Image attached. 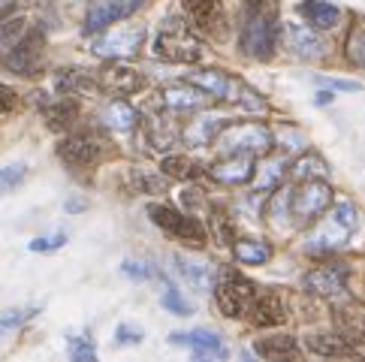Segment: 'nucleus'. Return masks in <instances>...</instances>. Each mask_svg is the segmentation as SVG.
<instances>
[{
	"label": "nucleus",
	"mask_w": 365,
	"mask_h": 362,
	"mask_svg": "<svg viewBox=\"0 0 365 362\" xmlns=\"http://www.w3.org/2000/svg\"><path fill=\"white\" fill-rule=\"evenodd\" d=\"M275 43H278V12L272 6V0H245L242 33H239L242 51L257 61H269L275 55Z\"/></svg>",
	"instance_id": "1"
},
{
	"label": "nucleus",
	"mask_w": 365,
	"mask_h": 362,
	"mask_svg": "<svg viewBox=\"0 0 365 362\" xmlns=\"http://www.w3.org/2000/svg\"><path fill=\"white\" fill-rule=\"evenodd\" d=\"M154 55L169 63H200L202 43L181 19H166L154 36Z\"/></svg>",
	"instance_id": "2"
},
{
	"label": "nucleus",
	"mask_w": 365,
	"mask_h": 362,
	"mask_svg": "<svg viewBox=\"0 0 365 362\" xmlns=\"http://www.w3.org/2000/svg\"><path fill=\"white\" fill-rule=\"evenodd\" d=\"M272 130L263 127L259 121H239V124H224L220 127V133L215 136L217 148L224 154H269L272 148Z\"/></svg>",
	"instance_id": "3"
},
{
	"label": "nucleus",
	"mask_w": 365,
	"mask_h": 362,
	"mask_svg": "<svg viewBox=\"0 0 365 362\" xmlns=\"http://www.w3.org/2000/svg\"><path fill=\"white\" fill-rule=\"evenodd\" d=\"M332 200H335V190H332L329 181H323V178H305L302 185L296 187L293 197H290V212H293L296 227L317 224L320 217L326 214V209L332 205Z\"/></svg>",
	"instance_id": "4"
},
{
	"label": "nucleus",
	"mask_w": 365,
	"mask_h": 362,
	"mask_svg": "<svg viewBox=\"0 0 365 362\" xmlns=\"http://www.w3.org/2000/svg\"><path fill=\"white\" fill-rule=\"evenodd\" d=\"M254 296H257V287L251 284V278H245L239 269H220V275L215 281V302L220 308V314L232 320L245 317Z\"/></svg>",
	"instance_id": "5"
},
{
	"label": "nucleus",
	"mask_w": 365,
	"mask_h": 362,
	"mask_svg": "<svg viewBox=\"0 0 365 362\" xmlns=\"http://www.w3.org/2000/svg\"><path fill=\"white\" fill-rule=\"evenodd\" d=\"M148 217L166 232V236L185 242V244H190V248H202L205 239H208L205 227L197 221V217L178 212V209H173V205H148Z\"/></svg>",
	"instance_id": "6"
},
{
	"label": "nucleus",
	"mask_w": 365,
	"mask_h": 362,
	"mask_svg": "<svg viewBox=\"0 0 365 362\" xmlns=\"http://www.w3.org/2000/svg\"><path fill=\"white\" fill-rule=\"evenodd\" d=\"M356 224H359V217H356L354 205H350V202H338L335 209L329 212V217H326L323 229L314 236V244H311V248H314V251L341 248V244H347V239L354 236Z\"/></svg>",
	"instance_id": "7"
},
{
	"label": "nucleus",
	"mask_w": 365,
	"mask_h": 362,
	"mask_svg": "<svg viewBox=\"0 0 365 362\" xmlns=\"http://www.w3.org/2000/svg\"><path fill=\"white\" fill-rule=\"evenodd\" d=\"M43 58H46V36L40 31H31L21 33V40L6 51L4 63L16 76H36L43 67Z\"/></svg>",
	"instance_id": "8"
},
{
	"label": "nucleus",
	"mask_w": 365,
	"mask_h": 362,
	"mask_svg": "<svg viewBox=\"0 0 365 362\" xmlns=\"http://www.w3.org/2000/svg\"><path fill=\"white\" fill-rule=\"evenodd\" d=\"M145 43V28L142 24H124V28H115V31H106L94 43V55L100 58H112V61H121V58H130L136 55Z\"/></svg>",
	"instance_id": "9"
},
{
	"label": "nucleus",
	"mask_w": 365,
	"mask_h": 362,
	"mask_svg": "<svg viewBox=\"0 0 365 362\" xmlns=\"http://www.w3.org/2000/svg\"><path fill=\"white\" fill-rule=\"evenodd\" d=\"M58 157L73 166V170H88L97 166L103 157V142L94 133H73L58 145Z\"/></svg>",
	"instance_id": "10"
},
{
	"label": "nucleus",
	"mask_w": 365,
	"mask_h": 362,
	"mask_svg": "<svg viewBox=\"0 0 365 362\" xmlns=\"http://www.w3.org/2000/svg\"><path fill=\"white\" fill-rule=\"evenodd\" d=\"M284 46L302 61H320L326 58V46L314 33L311 24H299V21H287L284 24Z\"/></svg>",
	"instance_id": "11"
},
{
	"label": "nucleus",
	"mask_w": 365,
	"mask_h": 362,
	"mask_svg": "<svg viewBox=\"0 0 365 362\" xmlns=\"http://www.w3.org/2000/svg\"><path fill=\"white\" fill-rule=\"evenodd\" d=\"M344 287H347V266L341 263L314 266L305 275V290H311L314 296H323V299H332V296L344 293Z\"/></svg>",
	"instance_id": "12"
},
{
	"label": "nucleus",
	"mask_w": 365,
	"mask_h": 362,
	"mask_svg": "<svg viewBox=\"0 0 365 362\" xmlns=\"http://www.w3.org/2000/svg\"><path fill=\"white\" fill-rule=\"evenodd\" d=\"M100 85L106 90H112V94L130 97V94H136V90L145 88V76H142L136 67H130L127 61H112V63H106V70H103Z\"/></svg>",
	"instance_id": "13"
},
{
	"label": "nucleus",
	"mask_w": 365,
	"mask_h": 362,
	"mask_svg": "<svg viewBox=\"0 0 365 362\" xmlns=\"http://www.w3.org/2000/svg\"><path fill=\"white\" fill-rule=\"evenodd\" d=\"M245 317H251V323L259 329H275V326H284L287 323V308H284V299L278 293H259L257 290Z\"/></svg>",
	"instance_id": "14"
},
{
	"label": "nucleus",
	"mask_w": 365,
	"mask_h": 362,
	"mask_svg": "<svg viewBox=\"0 0 365 362\" xmlns=\"http://www.w3.org/2000/svg\"><path fill=\"white\" fill-rule=\"evenodd\" d=\"M208 97L202 88H197L193 82H181V85H166L160 90V103L173 112H197L208 106Z\"/></svg>",
	"instance_id": "15"
},
{
	"label": "nucleus",
	"mask_w": 365,
	"mask_h": 362,
	"mask_svg": "<svg viewBox=\"0 0 365 362\" xmlns=\"http://www.w3.org/2000/svg\"><path fill=\"white\" fill-rule=\"evenodd\" d=\"M212 175L220 185H245L254 178V154H227L212 166Z\"/></svg>",
	"instance_id": "16"
},
{
	"label": "nucleus",
	"mask_w": 365,
	"mask_h": 362,
	"mask_svg": "<svg viewBox=\"0 0 365 362\" xmlns=\"http://www.w3.org/2000/svg\"><path fill=\"white\" fill-rule=\"evenodd\" d=\"M169 344H187L197 356H227V347L215 329H193V332H173Z\"/></svg>",
	"instance_id": "17"
},
{
	"label": "nucleus",
	"mask_w": 365,
	"mask_h": 362,
	"mask_svg": "<svg viewBox=\"0 0 365 362\" xmlns=\"http://www.w3.org/2000/svg\"><path fill=\"white\" fill-rule=\"evenodd\" d=\"M187 82H193L197 88H202L212 100H232V97H236V90H239V85L232 82L227 73H220V70H200V73H190V76H187Z\"/></svg>",
	"instance_id": "18"
},
{
	"label": "nucleus",
	"mask_w": 365,
	"mask_h": 362,
	"mask_svg": "<svg viewBox=\"0 0 365 362\" xmlns=\"http://www.w3.org/2000/svg\"><path fill=\"white\" fill-rule=\"evenodd\" d=\"M185 9L190 21L205 33H217L224 24V6L220 0H185Z\"/></svg>",
	"instance_id": "19"
},
{
	"label": "nucleus",
	"mask_w": 365,
	"mask_h": 362,
	"mask_svg": "<svg viewBox=\"0 0 365 362\" xmlns=\"http://www.w3.org/2000/svg\"><path fill=\"white\" fill-rule=\"evenodd\" d=\"M308 351L314 356L323 359H347V356H356V347L347 335H308L305 338Z\"/></svg>",
	"instance_id": "20"
},
{
	"label": "nucleus",
	"mask_w": 365,
	"mask_h": 362,
	"mask_svg": "<svg viewBox=\"0 0 365 362\" xmlns=\"http://www.w3.org/2000/svg\"><path fill=\"white\" fill-rule=\"evenodd\" d=\"M55 85L63 97H94L100 90V82L85 70H61Z\"/></svg>",
	"instance_id": "21"
},
{
	"label": "nucleus",
	"mask_w": 365,
	"mask_h": 362,
	"mask_svg": "<svg viewBox=\"0 0 365 362\" xmlns=\"http://www.w3.org/2000/svg\"><path fill=\"white\" fill-rule=\"evenodd\" d=\"M254 353L263 359H293L299 356V341L293 335H269V338H257L254 341Z\"/></svg>",
	"instance_id": "22"
},
{
	"label": "nucleus",
	"mask_w": 365,
	"mask_h": 362,
	"mask_svg": "<svg viewBox=\"0 0 365 362\" xmlns=\"http://www.w3.org/2000/svg\"><path fill=\"white\" fill-rule=\"evenodd\" d=\"M299 9H302L305 21L314 31H329V28H335V24L341 21V9L332 6V4H326V0H305Z\"/></svg>",
	"instance_id": "23"
},
{
	"label": "nucleus",
	"mask_w": 365,
	"mask_h": 362,
	"mask_svg": "<svg viewBox=\"0 0 365 362\" xmlns=\"http://www.w3.org/2000/svg\"><path fill=\"white\" fill-rule=\"evenodd\" d=\"M136 6H139V0H133V4H124V0H118V4H109V6H94V9H91V16H88V21H85V33L103 31L106 24L130 16Z\"/></svg>",
	"instance_id": "24"
},
{
	"label": "nucleus",
	"mask_w": 365,
	"mask_h": 362,
	"mask_svg": "<svg viewBox=\"0 0 365 362\" xmlns=\"http://www.w3.org/2000/svg\"><path fill=\"white\" fill-rule=\"evenodd\" d=\"M232 254H236V260L245 266H263L272 260V244L263 239H242L232 244Z\"/></svg>",
	"instance_id": "25"
},
{
	"label": "nucleus",
	"mask_w": 365,
	"mask_h": 362,
	"mask_svg": "<svg viewBox=\"0 0 365 362\" xmlns=\"http://www.w3.org/2000/svg\"><path fill=\"white\" fill-rule=\"evenodd\" d=\"M220 127H224V121L220 118H197L190 121L185 130H181V139L187 142V145H208V142H215V136L220 133Z\"/></svg>",
	"instance_id": "26"
},
{
	"label": "nucleus",
	"mask_w": 365,
	"mask_h": 362,
	"mask_svg": "<svg viewBox=\"0 0 365 362\" xmlns=\"http://www.w3.org/2000/svg\"><path fill=\"white\" fill-rule=\"evenodd\" d=\"M136 121H139L136 109L124 100H112L106 106V112H103V124L112 127V130H133Z\"/></svg>",
	"instance_id": "27"
},
{
	"label": "nucleus",
	"mask_w": 365,
	"mask_h": 362,
	"mask_svg": "<svg viewBox=\"0 0 365 362\" xmlns=\"http://www.w3.org/2000/svg\"><path fill=\"white\" fill-rule=\"evenodd\" d=\"M160 172L166 178H175V181H190L202 170H200V163H193L190 157H185V154H169V157L160 160Z\"/></svg>",
	"instance_id": "28"
},
{
	"label": "nucleus",
	"mask_w": 365,
	"mask_h": 362,
	"mask_svg": "<svg viewBox=\"0 0 365 362\" xmlns=\"http://www.w3.org/2000/svg\"><path fill=\"white\" fill-rule=\"evenodd\" d=\"M76 118H79V106L73 100H58L51 106H46V121L51 130H67V127H73Z\"/></svg>",
	"instance_id": "29"
},
{
	"label": "nucleus",
	"mask_w": 365,
	"mask_h": 362,
	"mask_svg": "<svg viewBox=\"0 0 365 362\" xmlns=\"http://www.w3.org/2000/svg\"><path fill=\"white\" fill-rule=\"evenodd\" d=\"M287 170H284V160H269L266 166L254 170V190L257 193H266V190H275L281 181H284Z\"/></svg>",
	"instance_id": "30"
},
{
	"label": "nucleus",
	"mask_w": 365,
	"mask_h": 362,
	"mask_svg": "<svg viewBox=\"0 0 365 362\" xmlns=\"http://www.w3.org/2000/svg\"><path fill=\"white\" fill-rule=\"evenodd\" d=\"M24 24H28V21H24L21 16H6V19H0V55H6V51L21 40Z\"/></svg>",
	"instance_id": "31"
},
{
	"label": "nucleus",
	"mask_w": 365,
	"mask_h": 362,
	"mask_svg": "<svg viewBox=\"0 0 365 362\" xmlns=\"http://www.w3.org/2000/svg\"><path fill=\"white\" fill-rule=\"evenodd\" d=\"M293 175L299 181H305V178H323L326 175V160L317 157V154H302V157L296 160V166H293Z\"/></svg>",
	"instance_id": "32"
},
{
	"label": "nucleus",
	"mask_w": 365,
	"mask_h": 362,
	"mask_svg": "<svg viewBox=\"0 0 365 362\" xmlns=\"http://www.w3.org/2000/svg\"><path fill=\"white\" fill-rule=\"evenodd\" d=\"M338 326L344 329L350 341H365V314L362 311H341L338 314Z\"/></svg>",
	"instance_id": "33"
},
{
	"label": "nucleus",
	"mask_w": 365,
	"mask_h": 362,
	"mask_svg": "<svg viewBox=\"0 0 365 362\" xmlns=\"http://www.w3.org/2000/svg\"><path fill=\"white\" fill-rule=\"evenodd\" d=\"M24 178H28V166H24V163L0 166V197H4V193H9V190H16Z\"/></svg>",
	"instance_id": "34"
},
{
	"label": "nucleus",
	"mask_w": 365,
	"mask_h": 362,
	"mask_svg": "<svg viewBox=\"0 0 365 362\" xmlns=\"http://www.w3.org/2000/svg\"><path fill=\"white\" fill-rule=\"evenodd\" d=\"M347 58L365 70V24H354V31L347 36Z\"/></svg>",
	"instance_id": "35"
},
{
	"label": "nucleus",
	"mask_w": 365,
	"mask_h": 362,
	"mask_svg": "<svg viewBox=\"0 0 365 362\" xmlns=\"http://www.w3.org/2000/svg\"><path fill=\"white\" fill-rule=\"evenodd\" d=\"M31 317H36V308H9L6 314H0V335H6L12 329L24 326Z\"/></svg>",
	"instance_id": "36"
},
{
	"label": "nucleus",
	"mask_w": 365,
	"mask_h": 362,
	"mask_svg": "<svg viewBox=\"0 0 365 362\" xmlns=\"http://www.w3.org/2000/svg\"><path fill=\"white\" fill-rule=\"evenodd\" d=\"M175 269H178L190 284H205V281H208V269L200 266V263H193V260H187V257H178V254H175Z\"/></svg>",
	"instance_id": "37"
},
{
	"label": "nucleus",
	"mask_w": 365,
	"mask_h": 362,
	"mask_svg": "<svg viewBox=\"0 0 365 362\" xmlns=\"http://www.w3.org/2000/svg\"><path fill=\"white\" fill-rule=\"evenodd\" d=\"M133 185L142 193H163L166 190V175H154V172H133Z\"/></svg>",
	"instance_id": "38"
},
{
	"label": "nucleus",
	"mask_w": 365,
	"mask_h": 362,
	"mask_svg": "<svg viewBox=\"0 0 365 362\" xmlns=\"http://www.w3.org/2000/svg\"><path fill=\"white\" fill-rule=\"evenodd\" d=\"M163 305L169 308L173 314H181V317H187V314H193V308L181 299V296L173 290V287H166V293H163Z\"/></svg>",
	"instance_id": "39"
},
{
	"label": "nucleus",
	"mask_w": 365,
	"mask_h": 362,
	"mask_svg": "<svg viewBox=\"0 0 365 362\" xmlns=\"http://www.w3.org/2000/svg\"><path fill=\"white\" fill-rule=\"evenodd\" d=\"M70 356L76 362H82V359H97V351H94V344H91L88 338H70Z\"/></svg>",
	"instance_id": "40"
},
{
	"label": "nucleus",
	"mask_w": 365,
	"mask_h": 362,
	"mask_svg": "<svg viewBox=\"0 0 365 362\" xmlns=\"http://www.w3.org/2000/svg\"><path fill=\"white\" fill-rule=\"evenodd\" d=\"M63 244H67V236H63V232H58V236L34 239V242H31V251H36V254H46V251H58V248H63Z\"/></svg>",
	"instance_id": "41"
},
{
	"label": "nucleus",
	"mask_w": 365,
	"mask_h": 362,
	"mask_svg": "<svg viewBox=\"0 0 365 362\" xmlns=\"http://www.w3.org/2000/svg\"><path fill=\"white\" fill-rule=\"evenodd\" d=\"M115 341H118V344H139V341H142V329L121 323V326L115 329Z\"/></svg>",
	"instance_id": "42"
},
{
	"label": "nucleus",
	"mask_w": 365,
	"mask_h": 362,
	"mask_svg": "<svg viewBox=\"0 0 365 362\" xmlns=\"http://www.w3.org/2000/svg\"><path fill=\"white\" fill-rule=\"evenodd\" d=\"M16 109H19V94L9 85H0V115L16 112Z\"/></svg>",
	"instance_id": "43"
},
{
	"label": "nucleus",
	"mask_w": 365,
	"mask_h": 362,
	"mask_svg": "<svg viewBox=\"0 0 365 362\" xmlns=\"http://www.w3.org/2000/svg\"><path fill=\"white\" fill-rule=\"evenodd\" d=\"M121 272H124V275H130V278H136V281H145L151 275H158L154 269H145V263H130V260L121 266Z\"/></svg>",
	"instance_id": "44"
},
{
	"label": "nucleus",
	"mask_w": 365,
	"mask_h": 362,
	"mask_svg": "<svg viewBox=\"0 0 365 362\" xmlns=\"http://www.w3.org/2000/svg\"><path fill=\"white\" fill-rule=\"evenodd\" d=\"M215 229H217L220 244H227V242L232 239V224H230V221H224V214H220V212H215Z\"/></svg>",
	"instance_id": "45"
},
{
	"label": "nucleus",
	"mask_w": 365,
	"mask_h": 362,
	"mask_svg": "<svg viewBox=\"0 0 365 362\" xmlns=\"http://www.w3.org/2000/svg\"><path fill=\"white\" fill-rule=\"evenodd\" d=\"M323 85H329V88H335V90H359V88H362L359 82H347V79H326Z\"/></svg>",
	"instance_id": "46"
},
{
	"label": "nucleus",
	"mask_w": 365,
	"mask_h": 362,
	"mask_svg": "<svg viewBox=\"0 0 365 362\" xmlns=\"http://www.w3.org/2000/svg\"><path fill=\"white\" fill-rule=\"evenodd\" d=\"M12 9H16V6H12V0H9V4H4V6H0V19H6V16H12Z\"/></svg>",
	"instance_id": "47"
},
{
	"label": "nucleus",
	"mask_w": 365,
	"mask_h": 362,
	"mask_svg": "<svg viewBox=\"0 0 365 362\" xmlns=\"http://www.w3.org/2000/svg\"><path fill=\"white\" fill-rule=\"evenodd\" d=\"M317 103H332V94L329 90H323V94H317Z\"/></svg>",
	"instance_id": "48"
},
{
	"label": "nucleus",
	"mask_w": 365,
	"mask_h": 362,
	"mask_svg": "<svg viewBox=\"0 0 365 362\" xmlns=\"http://www.w3.org/2000/svg\"><path fill=\"white\" fill-rule=\"evenodd\" d=\"M94 6H109V4H118V0H91Z\"/></svg>",
	"instance_id": "49"
}]
</instances>
